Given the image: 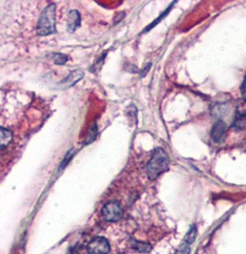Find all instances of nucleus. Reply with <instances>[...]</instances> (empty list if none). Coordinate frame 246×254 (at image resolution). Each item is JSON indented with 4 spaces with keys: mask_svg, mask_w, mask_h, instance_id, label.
<instances>
[{
    "mask_svg": "<svg viewBox=\"0 0 246 254\" xmlns=\"http://www.w3.org/2000/svg\"><path fill=\"white\" fill-rule=\"evenodd\" d=\"M151 65H152V64H151V63H149V64H148V65H146V67H145V68H144V69H143V70L141 71V76H142V77H144V76H145V75H146V73H148V70L150 69V67H151Z\"/></svg>",
    "mask_w": 246,
    "mask_h": 254,
    "instance_id": "nucleus-16",
    "label": "nucleus"
},
{
    "mask_svg": "<svg viewBox=\"0 0 246 254\" xmlns=\"http://www.w3.org/2000/svg\"><path fill=\"white\" fill-rule=\"evenodd\" d=\"M123 214H124V210L118 201H110L102 208V217L105 218L106 221H118L123 217Z\"/></svg>",
    "mask_w": 246,
    "mask_h": 254,
    "instance_id": "nucleus-3",
    "label": "nucleus"
},
{
    "mask_svg": "<svg viewBox=\"0 0 246 254\" xmlns=\"http://www.w3.org/2000/svg\"><path fill=\"white\" fill-rule=\"evenodd\" d=\"M89 254H108L110 252V244L105 237H94L87 244Z\"/></svg>",
    "mask_w": 246,
    "mask_h": 254,
    "instance_id": "nucleus-4",
    "label": "nucleus"
},
{
    "mask_svg": "<svg viewBox=\"0 0 246 254\" xmlns=\"http://www.w3.org/2000/svg\"><path fill=\"white\" fill-rule=\"evenodd\" d=\"M97 135H98V127H97V124L94 123V124L90 127L89 133H87L85 144H89V143L93 142L95 140V137H97Z\"/></svg>",
    "mask_w": 246,
    "mask_h": 254,
    "instance_id": "nucleus-11",
    "label": "nucleus"
},
{
    "mask_svg": "<svg viewBox=\"0 0 246 254\" xmlns=\"http://www.w3.org/2000/svg\"><path fill=\"white\" fill-rule=\"evenodd\" d=\"M0 132H1V149L3 150L9 144V142L13 140V132L10 129L5 128V127H1Z\"/></svg>",
    "mask_w": 246,
    "mask_h": 254,
    "instance_id": "nucleus-9",
    "label": "nucleus"
},
{
    "mask_svg": "<svg viewBox=\"0 0 246 254\" xmlns=\"http://www.w3.org/2000/svg\"><path fill=\"white\" fill-rule=\"evenodd\" d=\"M73 152H74V151H73V150H70V152L67 153V156H66V157H65V159H63V160H62V166L59 167V169H62L63 167H65V166L67 165V161L70 160V158L73 157Z\"/></svg>",
    "mask_w": 246,
    "mask_h": 254,
    "instance_id": "nucleus-14",
    "label": "nucleus"
},
{
    "mask_svg": "<svg viewBox=\"0 0 246 254\" xmlns=\"http://www.w3.org/2000/svg\"><path fill=\"white\" fill-rule=\"evenodd\" d=\"M83 76H84V71H83L82 69H75L71 71V73H69L68 76L63 79V81H62L61 84L65 87L73 86L76 84L78 81H81Z\"/></svg>",
    "mask_w": 246,
    "mask_h": 254,
    "instance_id": "nucleus-7",
    "label": "nucleus"
},
{
    "mask_svg": "<svg viewBox=\"0 0 246 254\" xmlns=\"http://www.w3.org/2000/svg\"><path fill=\"white\" fill-rule=\"evenodd\" d=\"M53 61L56 65H63V64H66V62L68 61V57L63 54H55Z\"/></svg>",
    "mask_w": 246,
    "mask_h": 254,
    "instance_id": "nucleus-13",
    "label": "nucleus"
},
{
    "mask_svg": "<svg viewBox=\"0 0 246 254\" xmlns=\"http://www.w3.org/2000/svg\"><path fill=\"white\" fill-rule=\"evenodd\" d=\"M242 94H243V99L246 101V76L244 78L243 85H242Z\"/></svg>",
    "mask_w": 246,
    "mask_h": 254,
    "instance_id": "nucleus-15",
    "label": "nucleus"
},
{
    "mask_svg": "<svg viewBox=\"0 0 246 254\" xmlns=\"http://www.w3.org/2000/svg\"><path fill=\"white\" fill-rule=\"evenodd\" d=\"M195 236H196V227L195 226H192L189 229V232L187 233V235H186L184 243L190 245L194 242V240H195Z\"/></svg>",
    "mask_w": 246,
    "mask_h": 254,
    "instance_id": "nucleus-12",
    "label": "nucleus"
},
{
    "mask_svg": "<svg viewBox=\"0 0 246 254\" xmlns=\"http://www.w3.org/2000/svg\"><path fill=\"white\" fill-rule=\"evenodd\" d=\"M245 125H246V101L243 100V102H241L236 108L233 127L236 129H242L244 128Z\"/></svg>",
    "mask_w": 246,
    "mask_h": 254,
    "instance_id": "nucleus-5",
    "label": "nucleus"
},
{
    "mask_svg": "<svg viewBox=\"0 0 246 254\" xmlns=\"http://www.w3.org/2000/svg\"><path fill=\"white\" fill-rule=\"evenodd\" d=\"M169 158L166 152L160 148L153 151L152 157L146 165V174L150 180H156L161 174L167 172L169 168Z\"/></svg>",
    "mask_w": 246,
    "mask_h": 254,
    "instance_id": "nucleus-1",
    "label": "nucleus"
},
{
    "mask_svg": "<svg viewBox=\"0 0 246 254\" xmlns=\"http://www.w3.org/2000/svg\"><path fill=\"white\" fill-rule=\"evenodd\" d=\"M81 24V14L77 10H70L68 15V24H67V30L69 32H75Z\"/></svg>",
    "mask_w": 246,
    "mask_h": 254,
    "instance_id": "nucleus-8",
    "label": "nucleus"
},
{
    "mask_svg": "<svg viewBox=\"0 0 246 254\" xmlns=\"http://www.w3.org/2000/svg\"><path fill=\"white\" fill-rule=\"evenodd\" d=\"M56 32V5L50 3L45 9H43L41 16H40L38 25H37V33L41 37L53 34Z\"/></svg>",
    "mask_w": 246,
    "mask_h": 254,
    "instance_id": "nucleus-2",
    "label": "nucleus"
},
{
    "mask_svg": "<svg viewBox=\"0 0 246 254\" xmlns=\"http://www.w3.org/2000/svg\"><path fill=\"white\" fill-rule=\"evenodd\" d=\"M226 132H227V125H226V123L221 121V119H218L211 130L212 140L216 143H221L226 136Z\"/></svg>",
    "mask_w": 246,
    "mask_h": 254,
    "instance_id": "nucleus-6",
    "label": "nucleus"
},
{
    "mask_svg": "<svg viewBox=\"0 0 246 254\" xmlns=\"http://www.w3.org/2000/svg\"><path fill=\"white\" fill-rule=\"evenodd\" d=\"M133 249L136 250L137 252L142 253H149L151 251V245L149 243H144V242L133 241Z\"/></svg>",
    "mask_w": 246,
    "mask_h": 254,
    "instance_id": "nucleus-10",
    "label": "nucleus"
}]
</instances>
